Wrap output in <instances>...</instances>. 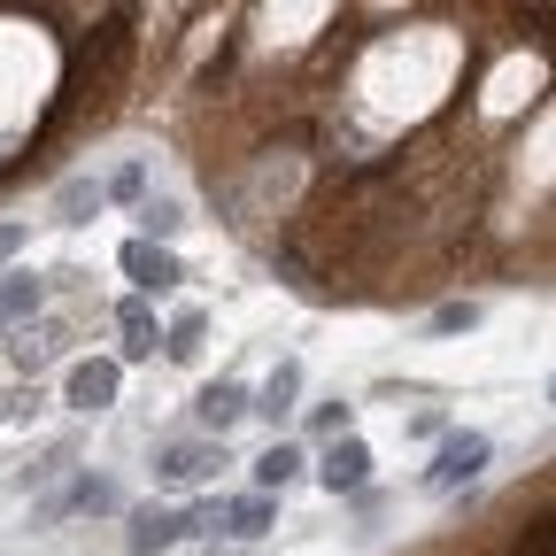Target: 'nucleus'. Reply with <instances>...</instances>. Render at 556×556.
<instances>
[{"label": "nucleus", "mask_w": 556, "mask_h": 556, "mask_svg": "<svg viewBox=\"0 0 556 556\" xmlns=\"http://www.w3.org/2000/svg\"><path fill=\"white\" fill-rule=\"evenodd\" d=\"M217 464H232L225 456V441H155V486H201V479H217Z\"/></svg>", "instance_id": "nucleus-1"}, {"label": "nucleus", "mask_w": 556, "mask_h": 556, "mask_svg": "<svg viewBox=\"0 0 556 556\" xmlns=\"http://www.w3.org/2000/svg\"><path fill=\"white\" fill-rule=\"evenodd\" d=\"M486 464H495V441H486V433H441V448H433V464H426V486H433V495H448V486H471Z\"/></svg>", "instance_id": "nucleus-2"}, {"label": "nucleus", "mask_w": 556, "mask_h": 556, "mask_svg": "<svg viewBox=\"0 0 556 556\" xmlns=\"http://www.w3.org/2000/svg\"><path fill=\"white\" fill-rule=\"evenodd\" d=\"M116 387H124V364H116V356H86V364H70L62 402L86 409V417H101V409H116Z\"/></svg>", "instance_id": "nucleus-3"}, {"label": "nucleus", "mask_w": 556, "mask_h": 556, "mask_svg": "<svg viewBox=\"0 0 556 556\" xmlns=\"http://www.w3.org/2000/svg\"><path fill=\"white\" fill-rule=\"evenodd\" d=\"M248 409H255V394H248L240 379H208V387L193 394V426H201L208 441H225V433L240 426V417H248Z\"/></svg>", "instance_id": "nucleus-4"}, {"label": "nucleus", "mask_w": 556, "mask_h": 556, "mask_svg": "<svg viewBox=\"0 0 556 556\" xmlns=\"http://www.w3.org/2000/svg\"><path fill=\"white\" fill-rule=\"evenodd\" d=\"M364 479H371V448L356 433L325 441V456H317V486H325V495H364Z\"/></svg>", "instance_id": "nucleus-5"}, {"label": "nucleus", "mask_w": 556, "mask_h": 556, "mask_svg": "<svg viewBox=\"0 0 556 556\" xmlns=\"http://www.w3.org/2000/svg\"><path fill=\"white\" fill-rule=\"evenodd\" d=\"M178 541H193V533H186V510H163V503H139V510H131V533H124L131 556H170Z\"/></svg>", "instance_id": "nucleus-6"}, {"label": "nucleus", "mask_w": 556, "mask_h": 556, "mask_svg": "<svg viewBox=\"0 0 556 556\" xmlns=\"http://www.w3.org/2000/svg\"><path fill=\"white\" fill-rule=\"evenodd\" d=\"M124 278L139 287V302H148V294H170L186 270H178V255L155 248V240H124Z\"/></svg>", "instance_id": "nucleus-7"}, {"label": "nucleus", "mask_w": 556, "mask_h": 556, "mask_svg": "<svg viewBox=\"0 0 556 556\" xmlns=\"http://www.w3.org/2000/svg\"><path fill=\"white\" fill-rule=\"evenodd\" d=\"M116 332H124V348H116V364H148L155 356V340H163V325H155V309L148 302H116Z\"/></svg>", "instance_id": "nucleus-8"}, {"label": "nucleus", "mask_w": 556, "mask_h": 556, "mask_svg": "<svg viewBox=\"0 0 556 556\" xmlns=\"http://www.w3.org/2000/svg\"><path fill=\"white\" fill-rule=\"evenodd\" d=\"M294 402H302V364H294V356H278V364H270V379L255 387V417L287 426V417H294Z\"/></svg>", "instance_id": "nucleus-9"}, {"label": "nucleus", "mask_w": 556, "mask_h": 556, "mask_svg": "<svg viewBox=\"0 0 556 556\" xmlns=\"http://www.w3.org/2000/svg\"><path fill=\"white\" fill-rule=\"evenodd\" d=\"M302 464H309V456H302V441L278 433V441L255 456V495H278V486H294V479H302Z\"/></svg>", "instance_id": "nucleus-10"}, {"label": "nucleus", "mask_w": 556, "mask_h": 556, "mask_svg": "<svg viewBox=\"0 0 556 556\" xmlns=\"http://www.w3.org/2000/svg\"><path fill=\"white\" fill-rule=\"evenodd\" d=\"M278 526V495H240V503H225V533L232 541H263Z\"/></svg>", "instance_id": "nucleus-11"}, {"label": "nucleus", "mask_w": 556, "mask_h": 556, "mask_svg": "<svg viewBox=\"0 0 556 556\" xmlns=\"http://www.w3.org/2000/svg\"><path fill=\"white\" fill-rule=\"evenodd\" d=\"M39 309H47V278H31V270H9V278H0V325L39 317Z\"/></svg>", "instance_id": "nucleus-12"}, {"label": "nucleus", "mask_w": 556, "mask_h": 556, "mask_svg": "<svg viewBox=\"0 0 556 556\" xmlns=\"http://www.w3.org/2000/svg\"><path fill=\"white\" fill-rule=\"evenodd\" d=\"M101 201H109L101 178H62V186H54V217H62V225H93Z\"/></svg>", "instance_id": "nucleus-13"}, {"label": "nucleus", "mask_w": 556, "mask_h": 556, "mask_svg": "<svg viewBox=\"0 0 556 556\" xmlns=\"http://www.w3.org/2000/svg\"><path fill=\"white\" fill-rule=\"evenodd\" d=\"M201 332H208V317H201V309H178L170 332H163V356H170V364H193V356H201Z\"/></svg>", "instance_id": "nucleus-14"}, {"label": "nucleus", "mask_w": 556, "mask_h": 556, "mask_svg": "<svg viewBox=\"0 0 556 556\" xmlns=\"http://www.w3.org/2000/svg\"><path fill=\"white\" fill-rule=\"evenodd\" d=\"M178 232H186V208H178V201H139V240L170 248Z\"/></svg>", "instance_id": "nucleus-15"}, {"label": "nucleus", "mask_w": 556, "mask_h": 556, "mask_svg": "<svg viewBox=\"0 0 556 556\" xmlns=\"http://www.w3.org/2000/svg\"><path fill=\"white\" fill-rule=\"evenodd\" d=\"M70 495H78V510H93V518H116L124 510L116 479H101V471H78V479H70Z\"/></svg>", "instance_id": "nucleus-16"}, {"label": "nucleus", "mask_w": 556, "mask_h": 556, "mask_svg": "<svg viewBox=\"0 0 556 556\" xmlns=\"http://www.w3.org/2000/svg\"><path fill=\"white\" fill-rule=\"evenodd\" d=\"M479 317H486V309H479V302L464 294V302H441V309L426 317V332H433V340H456V332H471Z\"/></svg>", "instance_id": "nucleus-17"}, {"label": "nucleus", "mask_w": 556, "mask_h": 556, "mask_svg": "<svg viewBox=\"0 0 556 556\" xmlns=\"http://www.w3.org/2000/svg\"><path fill=\"white\" fill-rule=\"evenodd\" d=\"M348 417H356V402H348V394L317 402V409H309V441H340V433H348Z\"/></svg>", "instance_id": "nucleus-18"}, {"label": "nucleus", "mask_w": 556, "mask_h": 556, "mask_svg": "<svg viewBox=\"0 0 556 556\" xmlns=\"http://www.w3.org/2000/svg\"><path fill=\"white\" fill-rule=\"evenodd\" d=\"M510 556H556V510L526 518V533H518V548H510Z\"/></svg>", "instance_id": "nucleus-19"}, {"label": "nucleus", "mask_w": 556, "mask_h": 556, "mask_svg": "<svg viewBox=\"0 0 556 556\" xmlns=\"http://www.w3.org/2000/svg\"><path fill=\"white\" fill-rule=\"evenodd\" d=\"M101 186H109V201H148V163H124V170H109Z\"/></svg>", "instance_id": "nucleus-20"}, {"label": "nucleus", "mask_w": 556, "mask_h": 556, "mask_svg": "<svg viewBox=\"0 0 556 556\" xmlns=\"http://www.w3.org/2000/svg\"><path fill=\"white\" fill-rule=\"evenodd\" d=\"M24 240H31L24 225H0V270H9V263H16V248H24Z\"/></svg>", "instance_id": "nucleus-21"}, {"label": "nucleus", "mask_w": 556, "mask_h": 556, "mask_svg": "<svg viewBox=\"0 0 556 556\" xmlns=\"http://www.w3.org/2000/svg\"><path fill=\"white\" fill-rule=\"evenodd\" d=\"M548 409H556V379H548Z\"/></svg>", "instance_id": "nucleus-22"}]
</instances>
